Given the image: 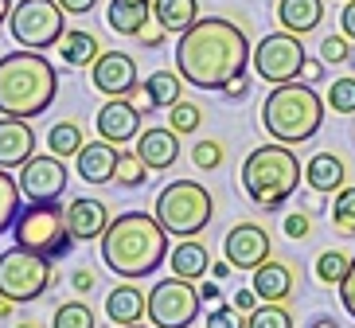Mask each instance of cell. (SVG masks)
Instances as JSON below:
<instances>
[{
	"instance_id": "6da1fadb",
	"label": "cell",
	"mask_w": 355,
	"mask_h": 328,
	"mask_svg": "<svg viewBox=\"0 0 355 328\" xmlns=\"http://www.w3.org/2000/svg\"><path fill=\"white\" fill-rule=\"evenodd\" d=\"M250 59V40L242 35L239 24L223 20V16H199L176 40L180 78L199 90H223L234 74L246 71Z\"/></svg>"
},
{
	"instance_id": "7a4b0ae2",
	"label": "cell",
	"mask_w": 355,
	"mask_h": 328,
	"mask_svg": "<svg viewBox=\"0 0 355 328\" xmlns=\"http://www.w3.org/2000/svg\"><path fill=\"white\" fill-rule=\"evenodd\" d=\"M98 243L105 270H114L125 282L157 274L160 262H168V231L148 212H121L117 219H110Z\"/></svg>"
},
{
	"instance_id": "3957f363",
	"label": "cell",
	"mask_w": 355,
	"mask_h": 328,
	"mask_svg": "<svg viewBox=\"0 0 355 328\" xmlns=\"http://www.w3.org/2000/svg\"><path fill=\"white\" fill-rule=\"evenodd\" d=\"M59 94V71L43 51H8L0 55V114L4 117H40Z\"/></svg>"
},
{
	"instance_id": "277c9868",
	"label": "cell",
	"mask_w": 355,
	"mask_h": 328,
	"mask_svg": "<svg viewBox=\"0 0 355 328\" xmlns=\"http://www.w3.org/2000/svg\"><path fill=\"white\" fill-rule=\"evenodd\" d=\"M324 106L328 102L313 90V83H282L261 102V126H266L270 141L301 145V141L316 137V129L324 126Z\"/></svg>"
},
{
	"instance_id": "5b68a950",
	"label": "cell",
	"mask_w": 355,
	"mask_h": 328,
	"mask_svg": "<svg viewBox=\"0 0 355 328\" xmlns=\"http://www.w3.org/2000/svg\"><path fill=\"white\" fill-rule=\"evenodd\" d=\"M301 160L293 157V148L282 145V141H270V145H258L250 157L242 160V191L250 196V203L273 212V207H282L289 196H297L301 188Z\"/></svg>"
},
{
	"instance_id": "8992f818",
	"label": "cell",
	"mask_w": 355,
	"mask_h": 328,
	"mask_svg": "<svg viewBox=\"0 0 355 328\" xmlns=\"http://www.w3.org/2000/svg\"><path fill=\"white\" fill-rule=\"evenodd\" d=\"M153 215L160 219V227L168 234L196 239L211 223V215H215V200H211V191L199 180H172L168 188H160Z\"/></svg>"
},
{
	"instance_id": "52a82bcc",
	"label": "cell",
	"mask_w": 355,
	"mask_h": 328,
	"mask_svg": "<svg viewBox=\"0 0 355 328\" xmlns=\"http://www.w3.org/2000/svg\"><path fill=\"white\" fill-rule=\"evenodd\" d=\"M12 239L43 258H63L74 243L71 227H67V207H59V203H28L12 223Z\"/></svg>"
},
{
	"instance_id": "ba28073f",
	"label": "cell",
	"mask_w": 355,
	"mask_h": 328,
	"mask_svg": "<svg viewBox=\"0 0 355 328\" xmlns=\"http://www.w3.org/2000/svg\"><path fill=\"white\" fill-rule=\"evenodd\" d=\"M51 258L35 254L28 246H8V250H0V297H8L16 305L24 301H40L47 289H51Z\"/></svg>"
},
{
	"instance_id": "9c48e42d",
	"label": "cell",
	"mask_w": 355,
	"mask_h": 328,
	"mask_svg": "<svg viewBox=\"0 0 355 328\" xmlns=\"http://www.w3.org/2000/svg\"><path fill=\"white\" fill-rule=\"evenodd\" d=\"M63 16L67 12L59 0H20V4H12L8 32L28 51H47V47H59L67 32Z\"/></svg>"
},
{
	"instance_id": "30bf717a",
	"label": "cell",
	"mask_w": 355,
	"mask_h": 328,
	"mask_svg": "<svg viewBox=\"0 0 355 328\" xmlns=\"http://www.w3.org/2000/svg\"><path fill=\"white\" fill-rule=\"evenodd\" d=\"M199 309H203V297L199 286H191L188 277H164L148 289V320L153 328H188L199 320Z\"/></svg>"
},
{
	"instance_id": "8fae6325",
	"label": "cell",
	"mask_w": 355,
	"mask_h": 328,
	"mask_svg": "<svg viewBox=\"0 0 355 328\" xmlns=\"http://www.w3.org/2000/svg\"><path fill=\"white\" fill-rule=\"evenodd\" d=\"M304 43L297 32H270L266 40H258L254 47V71L266 78L270 86H282V83H297L304 71Z\"/></svg>"
},
{
	"instance_id": "7c38bea8",
	"label": "cell",
	"mask_w": 355,
	"mask_h": 328,
	"mask_svg": "<svg viewBox=\"0 0 355 328\" xmlns=\"http://www.w3.org/2000/svg\"><path fill=\"white\" fill-rule=\"evenodd\" d=\"M67 164L55 153H40L20 169V191L28 203H59V196L67 191Z\"/></svg>"
},
{
	"instance_id": "4fadbf2b",
	"label": "cell",
	"mask_w": 355,
	"mask_h": 328,
	"mask_svg": "<svg viewBox=\"0 0 355 328\" xmlns=\"http://www.w3.org/2000/svg\"><path fill=\"white\" fill-rule=\"evenodd\" d=\"M223 258H227L234 270H258L261 262L273 258V243H270V231L258 227V223H234L223 239Z\"/></svg>"
},
{
	"instance_id": "5bb4252c",
	"label": "cell",
	"mask_w": 355,
	"mask_h": 328,
	"mask_svg": "<svg viewBox=\"0 0 355 328\" xmlns=\"http://www.w3.org/2000/svg\"><path fill=\"white\" fill-rule=\"evenodd\" d=\"M90 83L105 98H125L137 86V63L125 51H102L90 67Z\"/></svg>"
},
{
	"instance_id": "9a60e30c",
	"label": "cell",
	"mask_w": 355,
	"mask_h": 328,
	"mask_svg": "<svg viewBox=\"0 0 355 328\" xmlns=\"http://www.w3.org/2000/svg\"><path fill=\"white\" fill-rule=\"evenodd\" d=\"M94 129L102 133V141L129 145V141L141 137V106H133L129 98H110V102H102V110H98Z\"/></svg>"
},
{
	"instance_id": "2e32d148",
	"label": "cell",
	"mask_w": 355,
	"mask_h": 328,
	"mask_svg": "<svg viewBox=\"0 0 355 328\" xmlns=\"http://www.w3.org/2000/svg\"><path fill=\"white\" fill-rule=\"evenodd\" d=\"M67 227H71L74 243H94L110 227V207L98 196H78L67 203Z\"/></svg>"
},
{
	"instance_id": "e0dca14e",
	"label": "cell",
	"mask_w": 355,
	"mask_h": 328,
	"mask_svg": "<svg viewBox=\"0 0 355 328\" xmlns=\"http://www.w3.org/2000/svg\"><path fill=\"white\" fill-rule=\"evenodd\" d=\"M35 157V129L28 117H0V169H24Z\"/></svg>"
},
{
	"instance_id": "ac0fdd59",
	"label": "cell",
	"mask_w": 355,
	"mask_h": 328,
	"mask_svg": "<svg viewBox=\"0 0 355 328\" xmlns=\"http://www.w3.org/2000/svg\"><path fill=\"white\" fill-rule=\"evenodd\" d=\"M137 157L148 164V172H164L180 157V133L172 126H148L137 137Z\"/></svg>"
},
{
	"instance_id": "d6986e66",
	"label": "cell",
	"mask_w": 355,
	"mask_h": 328,
	"mask_svg": "<svg viewBox=\"0 0 355 328\" xmlns=\"http://www.w3.org/2000/svg\"><path fill=\"white\" fill-rule=\"evenodd\" d=\"M117 145L114 141H86L74 157V169L86 184H110L117 176Z\"/></svg>"
},
{
	"instance_id": "ffe728a7",
	"label": "cell",
	"mask_w": 355,
	"mask_h": 328,
	"mask_svg": "<svg viewBox=\"0 0 355 328\" xmlns=\"http://www.w3.org/2000/svg\"><path fill=\"white\" fill-rule=\"evenodd\" d=\"M145 313H148V297L137 286H129V282L105 293V317L114 325H141Z\"/></svg>"
},
{
	"instance_id": "44dd1931",
	"label": "cell",
	"mask_w": 355,
	"mask_h": 328,
	"mask_svg": "<svg viewBox=\"0 0 355 328\" xmlns=\"http://www.w3.org/2000/svg\"><path fill=\"white\" fill-rule=\"evenodd\" d=\"M250 286H254V293H258L261 301H289V293H293V270L285 262H277V258H270V262H261L258 270H254Z\"/></svg>"
},
{
	"instance_id": "7402d4cb",
	"label": "cell",
	"mask_w": 355,
	"mask_h": 328,
	"mask_svg": "<svg viewBox=\"0 0 355 328\" xmlns=\"http://www.w3.org/2000/svg\"><path fill=\"white\" fill-rule=\"evenodd\" d=\"M277 20L285 32L309 35L324 20V0H277Z\"/></svg>"
},
{
	"instance_id": "603a6c76",
	"label": "cell",
	"mask_w": 355,
	"mask_h": 328,
	"mask_svg": "<svg viewBox=\"0 0 355 328\" xmlns=\"http://www.w3.org/2000/svg\"><path fill=\"white\" fill-rule=\"evenodd\" d=\"M148 16H153L148 0H110V8H105V24L117 35H141Z\"/></svg>"
},
{
	"instance_id": "cb8c5ba5",
	"label": "cell",
	"mask_w": 355,
	"mask_h": 328,
	"mask_svg": "<svg viewBox=\"0 0 355 328\" xmlns=\"http://www.w3.org/2000/svg\"><path fill=\"white\" fill-rule=\"evenodd\" d=\"M168 266L176 277H188V282H199V277L211 270V254L207 246L196 243V239H180V246L168 250Z\"/></svg>"
},
{
	"instance_id": "d4e9b609",
	"label": "cell",
	"mask_w": 355,
	"mask_h": 328,
	"mask_svg": "<svg viewBox=\"0 0 355 328\" xmlns=\"http://www.w3.org/2000/svg\"><path fill=\"white\" fill-rule=\"evenodd\" d=\"M344 176H347V169L336 153H316V157L304 164V184L313 191H324V196L344 188Z\"/></svg>"
},
{
	"instance_id": "484cf974",
	"label": "cell",
	"mask_w": 355,
	"mask_h": 328,
	"mask_svg": "<svg viewBox=\"0 0 355 328\" xmlns=\"http://www.w3.org/2000/svg\"><path fill=\"white\" fill-rule=\"evenodd\" d=\"M153 16L168 35H184L199 20V0H153Z\"/></svg>"
},
{
	"instance_id": "4316f807",
	"label": "cell",
	"mask_w": 355,
	"mask_h": 328,
	"mask_svg": "<svg viewBox=\"0 0 355 328\" xmlns=\"http://www.w3.org/2000/svg\"><path fill=\"white\" fill-rule=\"evenodd\" d=\"M98 55H102L98 35H90L86 28H67L63 40H59V59L67 67H94Z\"/></svg>"
},
{
	"instance_id": "83f0119b",
	"label": "cell",
	"mask_w": 355,
	"mask_h": 328,
	"mask_svg": "<svg viewBox=\"0 0 355 328\" xmlns=\"http://www.w3.org/2000/svg\"><path fill=\"white\" fill-rule=\"evenodd\" d=\"M86 145V133L78 121H55L51 129H47V148H51L55 157H78V148Z\"/></svg>"
},
{
	"instance_id": "f1b7e54d",
	"label": "cell",
	"mask_w": 355,
	"mask_h": 328,
	"mask_svg": "<svg viewBox=\"0 0 355 328\" xmlns=\"http://www.w3.org/2000/svg\"><path fill=\"white\" fill-rule=\"evenodd\" d=\"M145 86H148V98H153V106H157V110H168V106H176V102H180V74L153 71Z\"/></svg>"
},
{
	"instance_id": "f546056e",
	"label": "cell",
	"mask_w": 355,
	"mask_h": 328,
	"mask_svg": "<svg viewBox=\"0 0 355 328\" xmlns=\"http://www.w3.org/2000/svg\"><path fill=\"white\" fill-rule=\"evenodd\" d=\"M20 180H12L8 169H0V234L12 231V223L20 215Z\"/></svg>"
},
{
	"instance_id": "4dcf8cb0",
	"label": "cell",
	"mask_w": 355,
	"mask_h": 328,
	"mask_svg": "<svg viewBox=\"0 0 355 328\" xmlns=\"http://www.w3.org/2000/svg\"><path fill=\"white\" fill-rule=\"evenodd\" d=\"M347 270H352V254H344V250H324V254L316 258V277L332 289L344 286Z\"/></svg>"
},
{
	"instance_id": "1f68e13d",
	"label": "cell",
	"mask_w": 355,
	"mask_h": 328,
	"mask_svg": "<svg viewBox=\"0 0 355 328\" xmlns=\"http://www.w3.org/2000/svg\"><path fill=\"white\" fill-rule=\"evenodd\" d=\"M246 328H293V313L285 309V301H261L246 317Z\"/></svg>"
},
{
	"instance_id": "d6a6232c",
	"label": "cell",
	"mask_w": 355,
	"mask_h": 328,
	"mask_svg": "<svg viewBox=\"0 0 355 328\" xmlns=\"http://www.w3.org/2000/svg\"><path fill=\"white\" fill-rule=\"evenodd\" d=\"M332 227L344 239H355V188H340L332 203Z\"/></svg>"
},
{
	"instance_id": "836d02e7",
	"label": "cell",
	"mask_w": 355,
	"mask_h": 328,
	"mask_svg": "<svg viewBox=\"0 0 355 328\" xmlns=\"http://www.w3.org/2000/svg\"><path fill=\"white\" fill-rule=\"evenodd\" d=\"M51 328H94V313L86 301H67V305L55 309Z\"/></svg>"
},
{
	"instance_id": "e575fe53",
	"label": "cell",
	"mask_w": 355,
	"mask_h": 328,
	"mask_svg": "<svg viewBox=\"0 0 355 328\" xmlns=\"http://www.w3.org/2000/svg\"><path fill=\"white\" fill-rule=\"evenodd\" d=\"M223 157H227V148H223V141H215V137H203V141L191 145V164H196L199 172L223 169Z\"/></svg>"
},
{
	"instance_id": "d590c367",
	"label": "cell",
	"mask_w": 355,
	"mask_h": 328,
	"mask_svg": "<svg viewBox=\"0 0 355 328\" xmlns=\"http://www.w3.org/2000/svg\"><path fill=\"white\" fill-rule=\"evenodd\" d=\"M121 188H141V184L148 180V164L137 153H121L117 157V176H114Z\"/></svg>"
},
{
	"instance_id": "8d00e7d4",
	"label": "cell",
	"mask_w": 355,
	"mask_h": 328,
	"mask_svg": "<svg viewBox=\"0 0 355 328\" xmlns=\"http://www.w3.org/2000/svg\"><path fill=\"white\" fill-rule=\"evenodd\" d=\"M199 121H203V110H199L196 102H184V98H180L176 106H168V126L176 129L180 137H184V133H196Z\"/></svg>"
},
{
	"instance_id": "74e56055",
	"label": "cell",
	"mask_w": 355,
	"mask_h": 328,
	"mask_svg": "<svg viewBox=\"0 0 355 328\" xmlns=\"http://www.w3.org/2000/svg\"><path fill=\"white\" fill-rule=\"evenodd\" d=\"M328 110H336V114H355V78H336L328 86Z\"/></svg>"
},
{
	"instance_id": "f35d334b",
	"label": "cell",
	"mask_w": 355,
	"mask_h": 328,
	"mask_svg": "<svg viewBox=\"0 0 355 328\" xmlns=\"http://www.w3.org/2000/svg\"><path fill=\"white\" fill-rule=\"evenodd\" d=\"M320 59H324V67H340V63H347L352 59V40H347L344 32L340 35H328V40H320Z\"/></svg>"
},
{
	"instance_id": "ab89813d",
	"label": "cell",
	"mask_w": 355,
	"mask_h": 328,
	"mask_svg": "<svg viewBox=\"0 0 355 328\" xmlns=\"http://www.w3.org/2000/svg\"><path fill=\"white\" fill-rule=\"evenodd\" d=\"M242 317H246V313H239L234 305H215L203 325H207V328H246V320H242Z\"/></svg>"
},
{
	"instance_id": "60d3db41",
	"label": "cell",
	"mask_w": 355,
	"mask_h": 328,
	"mask_svg": "<svg viewBox=\"0 0 355 328\" xmlns=\"http://www.w3.org/2000/svg\"><path fill=\"white\" fill-rule=\"evenodd\" d=\"M282 227H285V234H289V239H297V243H301V239H309V231H313V219H309L304 212H289Z\"/></svg>"
},
{
	"instance_id": "b9f144b4",
	"label": "cell",
	"mask_w": 355,
	"mask_h": 328,
	"mask_svg": "<svg viewBox=\"0 0 355 328\" xmlns=\"http://www.w3.org/2000/svg\"><path fill=\"white\" fill-rule=\"evenodd\" d=\"M340 305H344V313L355 320V258H352V270H347L344 286H340Z\"/></svg>"
},
{
	"instance_id": "7bdbcfd3",
	"label": "cell",
	"mask_w": 355,
	"mask_h": 328,
	"mask_svg": "<svg viewBox=\"0 0 355 328\" xmlns=\"http://www.w3.org/2000/svg\"><path fill=\"white\" fill-rule=\"evenodd\" d=\"M230 305L239 309V313H246V317H250L254 309L261 305V297L254 293V286H250V289H234V297H230Z\"/></svg>"
},
{
	"instance_id": "ee69618b",
	"label": "cell",
	"mask_w": 355,
	"mask_h": 328,
	"mask_svg": "<svg viewBox=\"0 0 355 328\" xmlns=\"http://www.w3.org/2000/svg\"><path fill=\"white\" fill-rule=\"evenodd\" d=\"M223 94H227L230 102H239V98H246V94H250V78H246V71H242V74H234V78H230V83L223 86Z\"/></svg>"
},
{
	"instance_id": "f6af8a7d",
	"label": "cell",
	"mask_w": 355,
	"mask_h": 328,
	"mask_svg": "<svg viewBox=\"0 0 355 328\" xmlns=\"http://www.w3.org/2000/svg\"><path fill=\"white\" fill-rule=\"evenodd\" d=\"M340 32L355 43V0H344V8H340Z\"/></svg>"
},
{
	"instance_id": "bcb514c9",
	"label": "cell",
	"mask_w": 355,
	"mask_h": 328,
	"mask_svg": "<svg viewBox=\"0 0 355 328\" xmlns=\"http://www.w3.org/2000/svg\"><path fill=\"white\" fill-rule=\"evenodd\" d=\"M164 35H168V32L157 24V16H153V24H145V32L137 35V40L145 43V47H160V43H164Z\"/></svg>"
},
{
	"instance_id": "7dc6e473",
	"label": "cell",
	"mask_w": 355,
	"mask_h": 328,
	"mask_svg": "<svg viewBox=\"0 0 355 328\" xmlns=\"http://www.w3.org/2000/svg\"><path fill=\"white\" fill-rule=\"evenodd\" d=\"M63 4V12H71V16H86V12L98 8V0H59Z\"/></svg>"
},
{
	"instance_id": "c3c4849f",
	"label": "cell",
	"mask_w": 355,
	"mask_h": 328,
	"mask_svg": "<svg viewBox=\"0 0 355 328\" xmlns=\"http://www.w3.org/2000/svg\"><path fill=\"white\" fill-rule=\"evenodd\" d=\"M301 78H304V83H320V78H324V59H304Z\"/></svg>"
},
{
	"instance_id": "681fc988",
	"label": "cell",
	"mask_w": 355,
	"mask_h": 328,
	"mask_svg": "<svg viewBox=\"0 0 355 328\" xmlns=\"http://www.w3.org/2000/svg\"><path fill=\"white\" fill-rule=\"evenodd\" d=\"M74 293H90V289H94V274H90V270H74Z\"/></svg>"
},
{
	"instance_id": "f907efd6",
	"label": "cell",
	"mask_w": 355,
	"mask_h": 328,
	"mask_svg": "<svg viewBox=\"0 0 355 328\" xmlns=\"http://www.w3.org/2000/svg\"><path fill=\"white\" fill-rule=\"evenodd\" d=\"M199 297H203L207 305H219V301H223V289L215 286V282H203V286H199Z\"/></svg>"
},
{
	"instance_id": "816d5d0a",
	"label": "cell",
	"mask_w": 355,
	"mask_h": 328,
	"mask_svg": "<svg viewBox=\"0 0 355 328\" xmlns=\"http://www.w3.org/2000/svg\"><path fill=\"white\" fill-rule=\"evenodd\" d=\"M230 270H234V266H230V262H215V266H211V274H215V277H227Z\"/></svg>"
},
{
	"instance_id": "f5cc1de1",
	"label": "cell",
	"mask_w": 355,
	"mask_h": 328,
	"mask_svg": "<svg viewBox=\"0 0 355 328\" xmlns=\"http://www.w3.org/2000/svg\"><path fill=\"white\" fill-rule=\"evenodd\" d=\"M12 16V0H0V24H8Z\"/></svg>"
},
{
	"instance_id": "db71d44e",
	"label": "cell",
	"mask_w": 355,
	"mask_h": 328,
	"mask_svg": "<svg viewBox=\"0 0 355 328\" xmlns=\"http://www.w3.org/2000/svg\"><path fill=\"white\" fill-rule=\"evenodd\" d=\"M12 305H16V301H8V297H0V317H8V313H12Z\"/></svg>"
},
{
	"instance_id": "11a10c76",
	"label": "cell",
	"mask_w": 355,
	"mask_h": 328,
	"mask_svg": "<svg viewBox=\"0 0 355 328\" xmlns=\"http://www.w3.org/2000/svg\"><path fill=\"white\" fill-rule=\"evenodd\" d=\"M313 328H340V325H336V320H328V317H320V320H316Z\"/></svg>"
},
{
	"instance_id": "9f6ffc18",
	"label": "cell",
	"mask_w": 355,
	"mask_h": 328,
	"mask_svg": "<svg viewBox=\"0 0 355 328\" xmlns=\"http://www.w3.org/2000/svg\"><path fill=\"white\" fill-rule=\"evenodd\" d=\"M16 328H35V325H32V320H20V325H16Z\"/></svg>"
},
{
	"instance_id": "6f0895ef",
	"label": "cell",
	"mask_w": 355,
	"mask_h": 328,
	"mask_svg": "<svg viewBox=\"0 0 355 328\" xmlns=\"http://www.w3.org/2000/svg\"><path fill=\"white\" fill-rule=\"evenodd\" d=\"M117 328H141V325H117Z\"/></svg>"
}]
</instances>
